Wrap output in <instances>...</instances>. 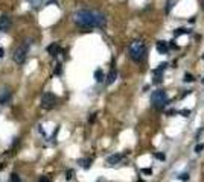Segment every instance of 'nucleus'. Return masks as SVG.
Returning <instances> with one entry per match:
<instances>
[{"mask_svg":"<svg viewBox=\"0 0 204 182\" xmlns=\"http://www.w3.org/2000/svg\"><path fill=\"white\" fill-rule=\"evenodd\" d=\"M38 182H50V178H49V176H41Z\"/></svg>","mask_w":204,"mask_h":182,"instance_id":"obj_24","label":"nucleus"},{"mask_svg":"<svg viewBox=\"0 0 204 182\" xmlns=\"http://www.w3.org/2000/svg\"><path fill=\"white\" fill-rule=\"evenodd\" d=\"M73 21L79 28H104L107 23V18L102 12L90 11V9H79L73 15Z\"/></svg>","mask_w":204,"mask_h":182,"instance_id":"obj_1","label":"nucleus"},{"mask_svg":"<svg viewBox=\"0 0 204 182\" xmlns=\"http://www.w3.org/2000/svg\"><path fill=\"white\" fill-rule=\"evenodd\" d=\"M172 5H174V0H169V2H168V8H166V11H168V12H169V9L172 8Z\"/></svg>","mask_w":204,"mask_h":182,"instance_id":"obj_27","label":"nucleus"},{"mask_svg":"<svg viewBox=\"0 0 204 182\" xmlns=\"http://www.w3.org/2000/svg\"><path fill=\"white\" fill-rule=\"evenodd\" d=\"M3 53H5V50H3V49L0 47V58H3Z\"/></svg>","mask_w":204,"mask_h":182,"instance_id":"obj_30","label":"nucleus"},{"mask_svg":"<svg viewBox=\"0 0 204 182\" xmlns=\"http://www.w3.org/2000/svg\"><path fill=\"white\" fill-rule=\"evenodd\" d=\"M95 117H96V114H91V117H90L88 120H90V122H95Z\"/></svg>","mask_w":204,"mask_h":182,"instance_id":"obj_29","label":"nucleus"},{"mask_svg":"<svg viewBox=\"0 0 204 182\" xmlns=\"http://www.w3.org/2000/svg\"><path fill=\"white\" fill-rule=\"evenodd\" d=\"M46 50H47V53H49L50 56H57L59 53V50H61V47H59L58 42H52V44H50Z\"/></svg>","mask_w":204,"mask_h":182,"instance_id":"obj_10","label":"nucleus"},{"mask_svg":"<svg viewBox=\"0 0 204 182\" xmlns=\"http://www.w3.org/2000/svg\"><path fill=\"white\" fill-rule=\"evenodd\" d=\"M28 49H29V44H21L18 49H15V52L12 53V59H14L17 64H23V62L26 61Z\"/></svg>","mask_w":204,"mask_h":182,"instance_id":"obj_4","label":"nucleus"},{"mask_svg":"<svg viewBox=\"0 0 204 182\" xmlns=\"http://www.w3.org/2000/svg\"><path fill=\"white\" fill-rule=\"evenodd\" d=\"M11 26V18L8 15H2L0 17V30H8Z\"/></svg>","mask_w":204,"mask_h":182,"instance_id":"obj_9","label":"nucleus"},{"mask_svg":"<svg viewBox=\"0 0 204 182\" xmlns=\"http://www.w3.org/2000/svg\"><path fill=\"white\" fill-rule=\"evenodd\" d=\"M203 58H204V55H203Z\"/></svg>","mask_w":204,"mask_h":182,"instance_id":"obj_35","label":"nucleus"},{"mask_svg":"<svg viewBox=\"0 0 204 182\" xmlns=\"http://www.w3.org/2000/svg\"><path fill=\"white\" fill-rule=\"evenodd\" d=\"M11 97H12V93L8 87L0 88V105H8L11 102Z\"/></svg>","mask_w":204,"mask_h":182,"instance_id":"obj_6","label":"nucleus"},{"mask_svg":"<svg viewBox=\"0 0 204 182\" xmlns=\"http://www.w3.org/2000/svg\"><path fill=\"white\" fill-rule=\"evenodd\" d=\"M57 105V96L53 93H44L41 96V108L43 109H52Z\"/></svg>","mask_w":204,"mask_h":182,"instance_id":"obj_5","label":"nucleus"},{"mask_svg":"<svg viewBox=\"0 0 204 182\" xmlns=\"http://www.w3.org/2000/svg\"><path fill=\"white\" fill-rule=\"evenodd\" d=\"M28 3H29L32 8H40V6L43 5V0H28Z\"/></svg>","mask_w":204,"mask_h":182,"instance_id":"obj_16","label":"nucleus"},{"mask_svg":"<svg viewBox=\"0 0 204 182\" xmlns=\"http://www.w3.org/2000/svg\"><path fill=\"white\" fill-rule=\"evenodd\" d=\"M178 114H181L183 117H189L190 111H189V109H181V111H178Z\"/></svg>","mask_w":204,"mask_h":182,"instance_id":"obj_22","label":"nucleus"},{"mask_svg":"<svg viewBox=\"0 0 204 182\" xmlns=\"http://www.w3.org/2000/svg\"><path fill=\"white\" fill-rule=\"evenodd\" d=\"M117 79V71L113 69V70L108 73V76H107V84L108 85H111V84H114V81Z\"/></svg>","mask_w":204,"mask_h":182,"instance_id":"obj_13","label":"nucleus"},{"mask_svg":"<svg viewBox=\"0 0 204 182\" xmlns=\"http://www.w3.org/2000/svg\"><path fill=\"white\" fill-rule=\"evenodd\" d=\"M183 81H184V82H193V81H195V78H193V76H192L190 73H186V74H184V79H183Z\"/></svg>","mask_w":204,"mask_h":182,"instance_id":"obj_18","label":"nucleus"},{"mask_svg":"<svg viewBox=\"0 0 204 182\" xmlns=\"http://www.w3.org/2000/svg\"><path fill=\"white\" fill-rule=\"evenodd\" d=\"M96 182H102V181H101V179H99V181H96Z\"/></svg>","mask_w":204,"mask_h":182,"instance_id":"obj_33","label":"nucleus"},{"mask_svg":"<svg viewBox=\"0 0 204 182\" xmlns=\"http://www.w3.org/2000/svg\"><path fill=\"white\" fill-rule=\"evenodd\" d=\"M73 175H75V171H73V170H67V175H66V179H67V181H70V179H72V178H73Z\"/></svg>","mask_w":204,"mask_h":182,"instance_id":"obj_21","label":"nucleus"},{"mask_svg":"<svg viewBox=\"0 0 204 182\" xmlns=\"http://www.w3.org/2000/svg\"><path fill=\"white\" fill-rule=\"evenodd\" d=\"M178 179H180V181H183V182L189 181V175H188V173H183V175H180V176H178Z\"/></svg>","mask_w":204,"mask_h":182,"instance_id":"obj_20","label":"nucleus"},{"mask_svg":"<svg viewBox=\"0 0 204 182\" xmlns=\"http://www.w3.org/2000/svg\"><path fill=\"white\" fill-rule=\"evenodd\" d=\"M203 84H204V81H203Z\"/></svg>","mask_w":204,"mask_h":182,"instance_id":"obj_34","label":"nucleus"},{"mask_svg":"<svg viewBox=\"0 0 204 182\" xmlns=\"http://www.w3.org/2000/svg\"><path fill=\"white\" fill-rule=\"evenodd\" d=\"M128 53H130V58H131L134 62H137V64H140V62H143L146 58V46L143 41H140V40H136V41H132L130 44V47H128Z\"/></svg>","mask_w":204,"mask_h":182,"instance_id":"obj_2","label":"nucleus"},{"mask_svg":"<svg viewBox=\"0 0 204 182\" xmlns=\"http://www.w3.org/2000/svg\"><path fill=\"white\" fill-rule=\"evenodd\" d=\"M59 73H61V64H58L57 69H55V74H59Z\"/></svg>","mask_w":204,"mask_h":182,"instance_id":"obj_28","label":"nucleus"},{"mask_svg":"<svg viewBox=\"0 0 204 182\" xmlns=\"http://www.w3.org/2000/svg\"><path fill=\"white\" fill-rule=\"evenodd\" d=\"M166 114H168V115H169V117H172V115H174V114H178V111H175V109H169V111L166 112Z\"/></svg>","mask_w":204,"mask_h":182,"instance_id":"obj_26","label":"nucleus"},{"mask_svg":"<svg viewBox=\"0 0 204 182\" xmlns=\"http://www.w3.org/2000/svg\"><path fill=\"white\" fill-rule=\"evenodd\" d=\"M154 156H155L157 159H160V161H165V159H166V155L161 153V152H157V153L154 155Z\"/></svg>","mask_w":204,"mask_h":182,"instance_id":"obj_19","label":"nucleus"},{"mask_svg":"<svg viewBox=\"0 0 204 182\" xmlns=\"http://www.w3.org/2000/svg\"><path fill=\"white\" fill-rule=\"evenodd\" d=\"M166 67H168V62H163L160 64L157 69H154L152 70V74L155 76V79H154V84H160L161 82V74H163V71L166 70Z\"/></svg>","mask_w":204,"mask_h":182,"instance_id":"obj_7","label":"nucleus"},{"mask_svg":"<svg viewBox=\"0 0 204 182\" xmlns=\"http://www.w3.org/2000/svg\"><path fill=\"white\" fill-rule=\"evenodd\" d=\"M155 47H157V52H159L160 55H165V53L169 52V46H168V42L166 41H159Z\"/></svg>","mask_w":204,"mask_h":182,"instance_id":"obj_11","label":"nucleus"},{"mask_svg":"<svg viewBox=\"0 0 204 182\" xmlns=\"http://www.w3.org/2000/svg\"><path fill=\"white\" fill-rule=\"evenodd\" d=\"M190 33V30L189 29H186V28H178V29H175L174 30V37L177 38V37H180V35H189Z\"/></svg>","mask_w":204,"mask_h":182,"instance_id":"obj_14","label":"nucleus"},{"mask_svg":"<svg viewBox=\"0 0 204 182\" xmlns=\"http://www.w3.org/2000/svg\"><path fill=\"white\" fill-rule=\"evenodd\" d=\"M201 150H204V144H197V146H195V152L200 153Z\"/></svg>","mask_w":204,"mask_h":182,"instance_id":"obj_23","label":"nucleus"},{"mask_svg":"<svg viewBox=\"0 0 204 182\" xmlns=\"http://www.w3.org/2000/svg\"><path fill=\"white\" fill-rule=\"evenodd\" d=\"M78 164H79L82 168L88 170V168L91 167V159H90V158H82V159H78Z\"/></svg>","mask_w":204,"mask_h":182,"instance_id":"obj_12","label":"nucleus"},{"mask_svg":"<svg viewBox=\"0 0 204 182\" xmlns=\"http://www.w3.org/2000/svg\"><path fill=\"white\" fill-rule=\"evenodd\" d=\"M168 103H169V97L165 90H157L151 94V105L155 109H163Z\"/></svg>","mask_w":204,"mask_h":182,"instance_id":"obj_3","label":"nucleus"},{"mask_svg":"<svg viewBox=\"0 0 204 182\" xmlns=\"http://www.w3.org/2000/svg\"><path fill=\"white\" fill-rule=\"evenodd\" d=\"M123 158H125V153H114V155H111V156H108V158H107V166H108V167L116 166V164H119Z\"/></svg>","mask_w":204,"mask_h":182,"instance_id":"obj_8","label":"nucleus"},{"mask_svg":"<svg viewBox=\"0 0 204 182\" xmlns=\"http://www.w3.org/2000/svg\"><path fill=\"white\" fill-rule=\"evenodd\" d=\"M9 182H21V179H20V176H18L17 173H11V176H9Z\"/></svg>","mask_w":204,"mask_h":182,"instance_id":"obj_17","label":"nucleus"},{"mask_svg":"<svg viewBox=\"0 0 204 182\" xmlns=\"http://www.w3.org/2000/svg\"><path fill=\"white\" fill-rule=\"evenodd\" d=\"M201 5H203V9H204V0H203V2H201Z\"/></svg>","mask_w":204,"mask_h":182,"instance_id":"obj_32","label":"nucleus"},{"mask_svg":"<svg viewBox=\"0 0 204 182\" xmlns=\"http://www.w3.org/2000/svg\"><path fill=\"white\" fill-rule=\"evenodd\" d=\"M95 79H96V82H104L105 74H104V71H102L101 69H98V70L95 71Z\"/></svg>","mask_w":204,"mask_h":182,"instance_id":"obj_15","label":"nucleus"},{"mask_svg":"<svg viewBox=\"0 0 204 182\" xmlns=\"http://www.w3.org/2000/svg\"><path fill=\"white\" fill-rule=\"evenodd\" d=\"M3 167H5V166H3V164H0V170H2V168H3Z\"/></svg>","mask_w":204,"mask_h":182,"instance_id":"obj_31","label":"nucleus"},{"mask_svg":"<svg viewBox=\"0 0 204 182\" xmlns=\"http://www.w3.org/2000/svg\"><path fill=\"white\" fill-rule=\"evenodd\" d=\"M142 173H145V175H151L152 170H151V168H142Z\"/></svg>","mask_w":204,"mask_h":182,"instance_id":"obj_25","label":"nucleus"}]
</instances>
